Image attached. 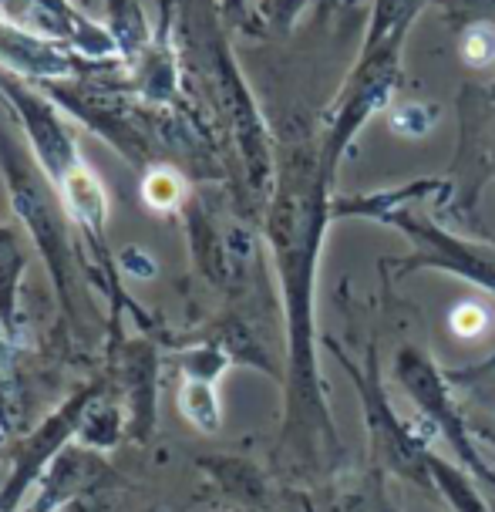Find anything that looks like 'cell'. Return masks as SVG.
I'll use <instances>...</instances> for the list:
<instances>
[{
  "instance_id": "obj_1",
  "label": "cell",
  "mask_w": 495,
  "mask_h": 512,
  "mask_svg": "<svg viewBox=\"0 0 495 512\" xmlns=\"http://www.w3.org/2000/svg\"><path fill=\"white\" fill-rule=\"evenodd\" d=\"M102 381H88L71 395L64 405L54 411L48 422H41L34 432L21 435L11 455V472H7L4 486H0V512H17L24 492L38 486L44 472L51 469L54 459L68 448V438H78L81 418L91 408V401L102 395Z\"/></svg>"
},
{
  "instance_id": "obj_2",
  "label": "cell",
  "mask_w": 495,
  "mask_h": 512,
  "mask_svg": "<svg viewBox=\"0 0 495 512\" xmlns=\"http://www.w3.org/2000/svg\"><path fill=\"white\" fill-rule=\"evenodd\" d=\"M122 384L128 395V435L145 442L155 425V354L145 344H125Z\"/></svg>"
},
{
  "instance_id": "obj_3",
  "label": "cell",
  "mask_w": 495,
  "mask_h": 512,
  "mask_svg": "<svg viewBox=\"0 0 495 512\" xmlns=\"http://www.w3.org/2000/svg\"><path fill=\"white\" fill-rule=\"evenodd\" d=\"M61 199H64V209L68 216L75 219L81 226H102V219L108 213V199H105V189L102 182L95 179L85 162L71 159L68 166L61 172Z\"/></svg>"
},
{
  "instance_id": "obj_4",
  "label": "cell",
  "mask_w": 495,
  "mask_h": 512,
  "mask_svg": "<svg viewBox=\"0 0 495 512\" xmlns=\"http://www.w3.org/2000/svg\"><path fill=\"white\" fill-rule=\"evenodd\" d=\"M122 435H128V418L122 415L118 401L102 391V395L91 401L85 418H81L75 442L81 448H95V452H102V448H112V445L122 442Z\"/></svg>"
},
{
  "instance_id": "obj_5",
  "label": "cell",
  "mask_w": 495,
  "mask_h": 512,
  "mask_svg": "<svg viewBox=\"0 0 495 512\" xmlns=\"http://www.w3.org/2000/svg\"><path fill=\"white\" fill-rule=\"evenodd\" d=\"M142 196L152 209H172V206H179V199H182V182L176 172L155 169L152 176L145 179Z\"/></svg>"
},
{
  "instance_id": "obj_6",
  "label": "cell",
  "mask_w": 495,
  "mask_h": 512,
  "mask_svg": "<svg viewBox=\"0 0 495 512\" xmlns=\"http://www.w3.org/2000/svg\"><path fill=\"white\" fill-rule=\"evenodd\" d=\"M462 51H465V61H472V64H485V61H492L495 58V34H492V27H472L469 34H465V41H462Z\"/></svg>"
},
{
  "instance_id": "obj_7",
  "label": "cell",
  "mask_w": 495,
  "mask_h": 512,
  "mask_svg": "<svg viewBox=\"0 0 495 512\" xmlns=\"http://www.w3.org/2000/svg\"><path fill=\"white\" fill-rule=\"evenodd\" d=\"M432 125V112H425V108H401L398 115H394V128L398 132H411V135H421L425 128Z\"/></svg>"
},
{
  "instance_id": "obj_8",
  "label": "cell",
  "mask_w": 495,
  "mask_h": 512,
  "mask_svg": "<svg viewBox=\"0 0 495 512\" xmlns=\"http://www.w3.org/2000/svg\"><path fill=\"white\" fill-rule=\"evenodd\" d=\"M452 324H455V331L458 334H475V331H482V324H485V314L479 307H462L458 314L452 317Z\"/></svg>"
},
{
  "instance_id": "obj_9",
  "label": "cell",
  "mask_w": 495,
  "mask_h": 512,
  "mask_svg": "<svg viewBox=\"0 0 495 512\" xmlns=\"http://www.w3.org/2000/svg\"><path fill=\"white\" fill-rule=\"evenodd\" d=\"M58 512H112V509H108V502L98 499L95 492H85V496L71 499L68 506H61Z\"/></svg>"
}]
</instances>
